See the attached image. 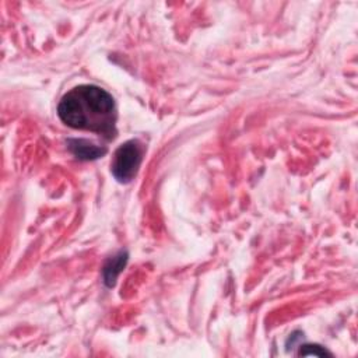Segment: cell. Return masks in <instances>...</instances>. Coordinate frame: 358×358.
I'll return each instance as SVG.
<instances>
[{
	"instance_id": "6da1fadb",
	"label": "cell",
	"mask_w": 358,
	"mask_h": 358,
	"mask_svg": "<svg viewBox=\"0 0 358 358\" xmlns=\"http://www.w3.org/2000/svg\"><path fill=\"white\" fill-rule=\"evenodd\" d=\"M60 121L73 129L89 131L112 140L116 136V105L101 87L83 85L65 94L58 105Z\"/></svg>"
},
{
	"instance_id": "7a4b0ae2",
	"label": "cell",
	"mask_w": 358,
	"mask_h": 358,
	"mask_svg": "<svg viewBox=\"0 0 358 358\" xmlns=\"http://www.w3.org/2000/svg\"><path fill=\"white\" fill-rule=\"evenodd\" d=\"M143 147L139 140H129L119 147L111 164V171L115 179L121 183H129L137 174L142 164Z\"/></svg>"
},
{
	"instance_id": "3957f363",
	"label": "cell",
	"mask_w": 358,
	"mask_h": 358,
	"mask_svg": "<svg viewBox=\"0 0 358 358\" xmlns=\"http://www.w3.org/2000/svg\"><path fill=\"white\" fill-rule=\"evenodd\" d=\"M69 150L77 157L78 160H97L107 153V148H101L96 146L93 142L86 139H69L67 140Z\"/></svg>"
},
{
	"instance_id": "277c9868",
	"label": "cell",
	"mask_w": 358,
	"mask_h": 358,
	"mask_svg": "<svg viewBox=\"0 0 358 358\" xmlns=\"http://www.w3.org/2000/svg\"><path fill=\"white\" fill-rule=\"evenodd\" d=\"M126 262H128V252H124V251H121L118 255H115L113 258H111L108 260V263L105 265L104 271H102L104 283L108 287H112L115 284L116 277L119 276V273L122 271Z\"/></svg>"
},
{
	"instance_id": "5b68a950",
	"label": "cell",
	"mask_w": 358,
	"mask_h": 358,
	"mask_svg": "<svg viewBox=\"0 0 358 358\" xmlns=\"http://www.w3.org/2000/svg\"><path fill=\"white\" fill-rule=\"evenodd\" d=\"M298 355H317V357H325V355H332L326 348L316 346V344H305L301 346Z\"/></svg>"
}]
</instances>
